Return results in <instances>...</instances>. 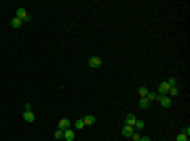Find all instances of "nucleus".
Instances as JSON below:
<instances>
[{
  "label": "nucleus",
  "mask_w": 190,
  "mask_h": 141,
  "mask_svg": "<svg viewBox=\"0 0 190 141\" xmlns=\"http://www.w3.org/2000/svg\"><path fill=\"white\" fill-rule=\"evenodd\" d=\"M23 120L25 122H34V112L32 110H23Z\"/></svg>",
  "instance_id": "obj_8"
},
{
  "label": "nucleus",
  "mask_w": 190,
  "mask_h": 141,
  "mask_svg": "<svg viewBox=\"0 0 190 141\" xmlns=\"http://www.w3.org/2000/svg\"><path fill=\"white\" fill-rule=\"evenodd\" d=\"M80 129H85V122H83V118L74 122V131H80Z\"/></svg>",
  "instance_id": "obj_14"
},
{
  "label": "nucleus",
  "mask_w": 190,
  "mask_h": 141,
  "mask_svg": "<svg viewBox=\"0 0 190 141\" xmlns=\"http://www.w3.org/2000/svg\"><path fill=\"white\" fill-rule=\"evenodd\" d=\"M148 105H150V101H148L146 97H140V107H144V110H146Z\"/></svg>",
  "instance_id": "obj_15"
},
{
  "label": "nucleus",
  "mask_w": 190,
  "mask_h": 141,
  "mask_svg": "<svg viewBox=\"0 0 190 141\" xmlns=\"http://www.w3.org/2000/svg\"><path fill=\"white\" fill-rule=\"evenodd\" d=\"M89 65L91 67H101V57H89Z\"/></svg>",
  "instance_id": "obj_7"
},
{
  "label": "nucleus",
  "mask_w": 190,
  "mask_h": 141,
  "mask_svg": "<svg viewBox=\"0 0 190 141\" xmlns=\"http://www.w3.org/2000/svg\"><path fill=\"white\" fill-rule=\"evenodd\" d=\"M23 25V21L21 19H17V17H13V21H11V28H15V30H19Z\"/></svg>",
  "instance_id": "obj_11"
},
{
  "label": "nucleus",
  "mask_w": 190,
  "mask_h": 141,
  "mask_svg": "<svg viewBox=\"0 0 190 141\" xmlns=\"http://www.w3.org/2000/svg\"><path fill=\"white\" fill-rule=\"evenodd\" d=\"M146 99H148V101L152 103V101H156V99H158V93H152V91H148V95H146Z\"/></svg>",
  "instance_id": "obj_13"
},
{
  "label": "nucleus",
  "mask_w": 190,
  "mask_h": 141,
  "mask_svg": "<svg viewBox=\"0 0 190 141\" xmlns=\"http://www.w3.org/2000/svg\"><path fill=\"white\" fill-rule=\"evenodd\" d=\"M163 107H171V97L169 95H158V99H156Z\"/></svg>",
  "instance_id": "obj_3"
},
{
  "label": "nucleus",
  "mask_w": 190,
  "mask_h": 141,
  "mask_svg": "<svg viewBox=\"0 0 190 141\" xmlns=\"http://www.w3.org/2000/svg\"><path fill=\"white\" fill-rule=\"evenodd\" d=\"M140 141H150V137H144V135H142V139H140Z\"/></svg>",
  "instance_id": "obj_21"
},
{
  "label": "nucleus",
  "mask_w": 190,
  "mask_h": 141,
  "mask_svg": "<svg viewBox=\"0 0 190 141\" xmlns=\"http://www.w3.org/2000/svg\"><path fill=\"white\" fill-rule=\"evenodd\" d=\"M135 120H137V118H135V114H127V116H125V124H131V126H133V122H135Z\"/></svg>",
  "instance_id": "obj_12"
},
{
  "label": "nucleus",
  "mask_w": 190,
  "mask_h": 141,
  "mask_svg": "<svg viewBox=\"0 0 190 141\" xmlns=\"http://www.w3.org/2000/svg\"><path fill=\"white\" fill-rule=\"evenodd\" d=\"M131 135H133V126H131V124H125V126H123V137L131 139Z\"/></svg>",
  "instance_id": "obj_6"
},
{
  "label": "nucleus",
  "mask_w": 190,
  "mask_h": 141,
  "mask_svg": "<svg viewBox=\"0 0 190 141\" xmlns=\"http://www.w3.org/2000/svg\"><path fill=\"white\" fill-rule=\"evenodd\" d=\"M55 139H63V131H61V129L55 131Z\"/></svg>",
  "instance_id": "obj_18"
},
{
  "label": "nucleus",
  "mask_w": 190,
  "mask_h": 141,
  "mask_svg": "<svg viewBox=\"0 0 190 141\" xmlns=\"http://www.w3.org/2000/svg\"><path fill=\"white\" fill-rule=\"evenodd\" d=\"M182 133H184V135H188V137H190V126H184V129H182Z\"/></svg>",
  "instance_id": "obj_20"
},
{
  "label": "nucleus",
  "mask_w": 190,
  "mask_h": 141,
  "mask_svg": "<svg viewBox=\"0 0 190 141\" xmlns=\"http://www.w3.org/2000/svg\"><path fill=\"white\" fill-rule=\"evenodd\" d=\"M72 126V122L68 120V118H61L59 122H57V129H61V131H66V129H70Z\"/></svg>",
  "instance_id": "obj_5"
},
{
  "label": "nucleus",
  "mask_w": 190,
  "mask_h": 141,
  "mask_svg": "<svg viewBox=\"0 0 190 141\" xmlns=\"http://www.w3.org/2000/svg\"><path fill=\"white\" fill-rule=\"evenodd\" d=\"M83 122H85V126H91V124H95V116L93 114H87V116L83 118Z\"/></svg>",
  "instance_id": "obj_9"
},
{
  "label": "nucleus",
  "mask_w": 190,
  "mask_h": 141,
  "mask_svg": "<svg viewBox=\"0 0 190 141\" xmlns=\"http://www.w3.org/2000/svg\"><path fill=\"white\" fill-rule=\"evenodd\" d=\"M171 87H178V84H175V78H169V80L161 82V84H158V91H156V93H158V95H167Z\"/></svg>",
  "instance_id": "obj_1"
},
{
  "label": "nucleus",
  "mask_w": 190,
  "mask_h": 141,
  "mask_svg": "<svg viewBox=\"0 0 190 141\" xmlns=\"http://www.w3.org/2000/svg\"><path fill=\"white\" fill-rule=\"evenodd\" d=\"M63 139H66V141H74V139H76V131H74L72 126L66 129V131H63Z\"/></svg>",
  "instance_id": "obj_4"
},
{
  "label": "nucleus",
  "mask_w": 190,
  "mask_h": 141,
  "mask_svg": "<svg viewBox=\"0 0 190 141\" xmlns=\"http://www.w3.org/2000/svg\"><path fill=\"white\" fill-rule=\"evenodd\" d=\"M15 17H17V19H21L23 23H25V21H30V15H28V11H25L23 6H19V8H17V15H15Z\"/></svg>",
  "instance_id": "obj_2"
},
{
  "label": "nucleus",
  "mask_w": 190,
  "mask_h": 141,
  "mask_svg": "<svg viewBox=\"0 0 190 141\" xmlns=\"http://www.w3.org/2000/svg\"><path fill=\"white\" fill-rule=\"evenodd\" d=\"M144 126H146V122H144V120H140V118L133 122V131H142Z\"/></svg>",
  "instance_id": "obj_10"
},
{
  "label": "nucleus",
  "mask_w": 190,
  "mask_h": 141,
  "mask_svg": "<svg viewBox=\"0 0 190 141\" xmlns=\"http://www.w3.org/2000/svg\"><path fill=\"white\" fill-rule=\"evenodd\" d=\"M167 95H169V97H175V95H180V89H178V87H171Z\"/></svg>",
  "instance_id": "obj_16"
},
{
  "label": "nucleus",
  "mask_w": 190,
  "mask_h": 141,
  "mask_svg": "<svg viewBox=\"0 0 190 141\" xmlns=\"http://www.w3.org/2000/svg\"><path fill=\"white\" fill-rule=\"evenodd\" d=\"M190 137L188 135H184V133H180V135H178V137H175V141H188Z\"/></svg>",
  "instance_id": "obj_17"
},
{
  "label": "nucleus",
  "mask_w": 190,
  "mask_h": 141,
  "mask_svg": "<svg viewBox=\"0 0 190 141\" xmlns=\"http://www.w3.org/2000/svg\"><path fill=\"white\" fill-rule=\"evenodd\" d=\"M137 93H140V97H146V95H148V89H146V87H140Z\"/></svg>",
  "instance_id": "obj_19"
}]
</instances>
